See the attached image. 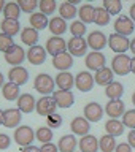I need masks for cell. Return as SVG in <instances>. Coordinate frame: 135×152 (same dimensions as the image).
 Returning <instances> with one entry per match:
<instances>
[{"label": "cell", "mask_w": 135, "mask_h": 152, "mask_svg": "<svg viewBox=\"0 0 135 152\" xmlns=\"http://www.w3.org/2000/svg\"><path fill=\"white\" fill-rule=\"evenodd\" d=\"M38 3L40 2H37V0H18V5L22 13H33L35 8L38 7Z\"/></svg>", "instance_id": "obj_41"}, {"label": "cell", "mask_w": 135, "mask_h": 152, "mask_svg": "<svg viewBox=\"0 0 135 152\" xmlns=\"http://www.w3.org/2000/svg\"><path fill=\"white\" fill-rule=\"evenodd\" d=\"M38 8H40V13L48 16V14L54 13V10L57 8V3H56V0H40Z\"/></svg>", "instance_id": "obj_40"}, {"label": "cell", "mask_w": 135, "mask_h": 152, "mask_svg": "<svg viewBox=\"0 0 135 152\" xmlns=\"http://www.w3.org/2000/svg\"><path fill=\"white\" fill-rule=\"evenodd\" d=\"M129 13H131V19L135 22V2L131 5V8H129Z\"/></svg>", "instance_id": "obj_51"}, {"label": "cell", "mask_w": 135, "mask_h": 152, "mask_svg": "<svg viewBox=\"0 0 135 152\" xmlns=\"http://www.w3.org/2000/svg\"><path fill=\"white\" fill-rule=\"evenodd\" d=\"M70 128L72 132H73V135H78V136H86L89 135V128H91V122L86 119L84 116L83 117H75L73 121L70 122Z\"/></svg>", "instance_id": "obj_14"}, {"label": "cell", "mask_w": 135, "mask_h": 152, "mask_svg": "<svg viewBox=\"0 0 135 152\" xmlns=\"http://www.w3.org/2000/svg\"><path fill=\"white\" fill-rule=\"evenodd\" d=\"M26 57H27V54L24 52L22 48L18 46V45H14L8 52H5V60H7V64L13 65V66H19Z\"/></svg>", "instance_id": "obj_10"}, {"label": "cell", "mask_w": 135, "mask_h": 152, "mask_svg": "<svg viewBox=\"0 0 135 152\" xmlns=\"http://www.w3.org/2000/svg\"><path fill=\"white\" fill-rule=\"evenodd\" d=\"M21 8H19L18 2H8L5 5V10H3V16L5 19H16L19 18V14H21Z\"/></svg>", "instance_id": "obj_36"}, {"label": "cell", "mask_w": 135, "mask_h": 152, "mask_svg": "<svg viewBox=\"0 0 135 152\" xmlns=\"http://www.w3.org/2000/svg\"><path fill=\"white\" fill-rule=\"evenodd\" d=\"M131 51H132V54L135 57V38H134V40H131Z\"/></svg>", "instance_id": "obj_52"}, {"label": "cell", "mask_w": 135, "mask_h": 152, "mask_svg": "<svg viewBox=\"0 0 135 152\" xmlns=\"http://www.w3.org/2000/svg\"><path fill=\"white\" fill-rule=\"evenodd\" d=\"M52 98L56 100L57 108H64V109L70 108L75 102V95L72 90H59L57 89L56 92L52 94Z\"/></svg>", "instance_id": "obj_12"}, {"label": "cell", "mask_w": 135, "mask_h": 152, "mask_svg": "<svg viewBox=\"0 0 135 152\" xmlns=\"http://www.w3.org/2000/svg\"><path fill=\"white\" fill-rule=\"evenodd\" d=\"M3 86H5V83H3V75H2V73H0V89H2V87H3Z\"/></svg>", "instance_id": "obj_55"}, {"label": "cell", "mask_w": 135, "mask_h": 152, "mask_svg": "<svg viewBox=\"0 0 135 152\" xmlns=\"http://www.w3.org/2000/svg\"><path fill=\"white\" fill-rule=\"evenodd\" d=\"M105 62H107V59H105V56L102 52L92 51L86 56V66H88L89 70H94V71L102 70L105 66Z\"/></svg>", "instance_id": "obj_18"}, {"label": "cell", "mask_w": 135, "mask_h": 152, "mask_svg": "<svg viewBox=\"0 0 135 152\" xmlns=\"http://www.w3.org/2000/svg\"><path fill=\"white\" fill-rule=\"evenodd\" d=\"M70 32L73 37H83L86 33V24H83L81 21H73L70 24Z\"/></svg>", "instance_id": "obj_44"}, {"label": "cell", "mask_w": 135, "mask_h": 152, "mask_svg": "<svg viewBox=\"0 0 135 152\" xmlns=\"http://www.w3.org/2000/svg\"><path fill=\"white\" fill-rule=\"evenodd\" d=\"M78 16L83 24L94 22L95 21V7H92L91 3H83L78 10Z\"/></svg>", "instance_id": "obj_24"}, {"label": "cell", "mask_w": 135, "mask_h": 152, "mask_svg": "<svg viewBox=\"0 0 135 152\" xmlns=\"http://www.w3.org/2000/svg\"><path fill=\"white\" fill-rule=\"evenodd\" d=\"M132 103L135 104V92H134V95H132Z\"/></svg>", "instance_id": "obj_57"}, {"label": "cell", "mask_w": 135, "mask_h": 152, "mask_svg": "<svg viewBox=\"0 0 135 152\" xmlns=\"http://www.w3.org/2000/svg\"><path fill=\"white\" fill-rule=\"evenodd\" d=\"M54 86H56V81L51 78L49 75L46 73H40L37 75L35 81H33V87H35L37 92H40L43 97H46V95H51L54 94Z\"/></svg>", "instance_id": "obj_1"}, {"label": "cell", "mask_w": 135, "mask_h": 152, "mask_svg": "<svg viewBox=\"0 0 135 152\" xmlns=\"http://www.w3.org/2000/svg\"><path fill=\"white\" fill-rule=\"evenodd\" d=\"M76 144H78V142H76L75 135H64L59 140L57 147H59V152H75Z\"/></svg>", "instance_id": "obj_30"}, {"label": "cell", "mask_w": 135, "mask_h": 152, "mask_svg": "<svg viewBox=\"0 0 135 152\" xmlns=\"http://www.w3.org/2000/svg\"><path fill=\"white\" fill-rule=\"evenodd\" d=\"M46 59V49L43 46H32L27 51V60L32 65H41Z\"/></svg>", "instance_id": "obj_20"}, {"label": "cell", "mask_w": 135, "mask_h": 152, "mask_svg": "<svg viewBox=\"0 0 135 152\" xmlns=\"http://www.w3.org/2000/svg\"><path fill=\"white\" fill-rule=\"evenodd\" d=\"M10 144H11V140H10L8 135H5V133H0V149H8Z\"/></svg>", "instance_id": "obj_46"}, {"label": "cell", "mask_w": 135, "mask_h": 152, "mask_svg": "<svg viewBox=\"0 0 135 152\" xmlns=\"http://www.w3.org/2000/svg\"><path fill=\"white\" fill-rule=\"evenodd\" d=\"M8 79H10V83L22 86V84H26L27 81H29V71L24 68L22 65L11 66V70L8 71Z\"/></svg>", "instance_id": "obj_17"}, {"label": "cell", "mask_w": 135, "mask_h": 152, "mask_svg": "<svg viewBox=\"0 0 135 152\" xmlns=\"http://www.w3.org/2000/svg\"><path fill=\"white\" fill-rule=\"evenodd\" d=\"M88 41L84 40L83 37H72L69 41H67V49L73 57H83L88 56L86 51H88Z\"/></svg>", "instance_id": "obj_5"}, {"label": "cell", "mask_w": 135, "mask_h": 152, "mask_svg": "<svg viewBox=\"0 0 135 152\" xmlns=\"http://www.w3.org/2000/svg\"><path fill=\"white\" fill-rule=\"evenodd\" d=\"M110 16H111V14H110L103 7H97L95 8V21L94 22L97 24V26L103 27V26H107V24L110 22Z\"/></svg>", "instance_id": "obj_38"}, {"label": "cell", "mask_w": 135, "mask_h": 152, "mask_svg": "<svg viewBox=\"0 0 135 152\" xmlns=\"http://www.w3.org/2000/svg\"><path fill=\"white\" fill-rule=\"evenodd\" d=\"M14 141L18 142L21 147H26V146H30L32 141L35 140V132L32 130V127L29 125H21L14 130Z\"/></svg>", "instance_id": "obj_3"}, {"label": "cell", "mask_w": 135, "mask_h": 152, "mask_svg": "<svg viewBox=\"0 0 135 152\" xmlns=\"http://www.w3.org/2000/svg\"><path fill=\"white\" fill-rule=\"evenodd\" d=\"M114 152H132V147L129 142H119L116 146V149H114Z\"/></svg>", "instance_id": "obj_48"}, {"label": "cell", "mask_w": 135, "mask_h": 152, "mask_svg": "<svg viewBox=\"0 0 135 152\" xmlns=\"http://www.w3.org/2000/svg\"><path fill=\"white\" fill-rule=\"evenodd\" d=\"M102 7L107 10L110 14H118L122 10V3H121V0H103Z\"/></svg>", "instance_id": "obj_39"}, {"label": "cell", "mask_w": 135, "mask_h": 152, "mask_svg": "<svg viewBox=\"0 0 135 152\" xmlns=\"http://www.w3.org/2000/svg\"><path fill=\"white\" fill-rule=\"evenodd\" d=\"M62 122H64L62 116H60V114H56V113L46 117V124H48V127H49V128H59L62 125Z\"/></svg>", "instance_id": "obj_45"}, {"label": "cell", "mask_w": 135, "mask_h": 152, "mask_svg": "<svg viewBox=\"0 0 135 152\" xmlns=\"http://www.w3.org/2000/svg\"><path fill=\"white\" fill-rule=\"evenodd\" d=\"M105 113L110 116V119H119L126 113V104L121 100H110L105 104Z\"/></svg>", "instance_id": "obj_16"}, {"label": "cell", "mask_w": 135, "mask_h": 152, "mask_svg": "<svg viewBox=\"0 0 135 152\" xmlns=\"http://www.w3.org/2000/svg\"><path fill=\"white\" fill-rule=\"evenodd\" d=\"M0 125H3V111L0 109Z\"/></svg>", "instance_id": "obj_56"}, {"label": "cell", "mask_w": 135, "mask_h": 152, "mask_svg": "<svg viewBox=\"0 0 135 152\" xmlns=\"http://www.w3.org/2000/svg\"><path fill=\"white\" fill-rule=\"evenodd\" d=\"M13 46H14L13 37H8V35H5L3 32H0V51L8 52Z\"/></svg>", "instance_id": "obj_43"}, {"label": "cell", "mask_w": 135, "mask_h": 152, "mask_svg": "<svg viewBox=\"0 0 135 152\" xmlns=\"http://www.w3.org/2000/svg\"><path fill=\"white\" fill-rule=\"evenodd\" d=\"M108 46L111 48V51H114L116 54H126V51L131 49V40H129L127 37L118 35V33L114 32L108 37Z\"/></svg>", "instance_id": "obj_4"}, {"label": "cell", "mask_w": 135, "mask_h": 152, "mask_svg": "<svg viewBox=\"0 0 135 152\" xmlns=\"http://www.w3.org/2000/svg\"><path fill=\"white\" fill-rule=\"evenodd\" d=\"M114 30H116L118 35L127 37L134 32V21L126 14H119L114 21Z\"/></svg>", "instance_id": "obj_8"}, {"label": "cell", "mask_w": 135, "mask_h": 152, "mask_svg": "<svg viewBox=\"0 0 135 152\" xmlns=\"http://www.w3.org/2000/svg\"><path fill=\"white\" fill-rule=\"evenodd\" d=\"M131 64L132 59L127 54H116L111 60V70L118 76H126L131 73Z\"/></svg>", "instance_id": "obj_2"}, {"label": "cell", "mask_w": 135, "mask_h": 152, "mask_svg": "<svg viewBox=\"0 0 135 152\" xmlns=\"http://www.w3.org/2000/svg\"><path fill=\"white\" fill-rule=\"evenodd\" d=\"M59 13H60L62 19H73L76 14H78V10H76V7L73 3L64 2V3H60V7H59Z\"/></svg>", "instance_id": "obj_35"}, {"label": "cell", "mask_w": 135, "mask_h": 152, "mask_svg": "<svg viewBox=\"0 0 135 152\" xmlns=\"http://www.w3.org/2000/svg\"><path fill=\"white\" fill-rule=\"evenodd\" d=\"M127 142L131 144L132 149H135V130H131L127 135Z\"/></svg>", "instance_id": "obj_49"}, {"label": "cell", "mask_w": 135, "mask_h": 152, "mask_svg": "<svg viewBox=\"0 0 135 152\" xmlns=\"http://www.w3.org/2000/svg\"><path fill=\"white\" fill-rule=\"evenodd\" d=\"M94 84H95L94 76L91 75L89 71H80V73L75 76V86L80 92H89V90L94 87Z\"/></svg>", "instance_id": "obj_9"}, {"label": "cell", "mask_w": 135, "mask_h": 152, "mask_svg": "<svg viewBox=\"0 0 135 152\" xmlns=\"http://www.w3.org/2000/svg\"><path fill=\"white\" fill-rule=\"evenodd\" d=\"M116 146H118L116 140H114V136H111V135H103L99 140V149L102 152H114Z\"/></svg>", "instance_id": "obj_34"}, {"label": "cell", "mask_w": 135, "mask_h": 152, "mask_svg": "<svg viewBox=\"0 0 135 152\" xmlns=\"http://www.w3.org/2000/svg\"><path fill=\"white\" fill-rule=\"evenodd\" d=\"M0 27H2V32L8 37H14L19 30H21V24H19V21H16V19H3L2 24H0Z\"/></svg>", "instance_id": "obj_33"}, {"label": "cell", "mask_w": 135, "mask_h": 152, "mask_svg": "<svg viewBox=\"0 0 135 152\" xmlns=\"http://www.w3.org/2000/svg\"><path fill=\"white\" fill-rule=\"evenodd\" d=\"M124 94V86L118 81H113L111 84H108L105 87V95L110 98V100H121Z\"/></svg>", "instance_id": "obj_29"}, {"label": "cell", "mask_w": 135, "mask_h": 152, "mask_svg": "<svg viewBox=\"0 0 135 152\" xmlns=\"http://www.w3.org/2000/svg\"><path fill=\"white\" fill-rule=\"evenodd\" d=\"M40 152H59V147L52 142H46V144H41Z\"/></svg>", "instance_id": "obj_47"}, {"label": "cell", "mask_w": 135, "mask_h": 152, "mask_svg": "<svg viewBox=\"0 0 135 152\" xmlns=\"http://www.w3.org/2000/svg\"><path fill=\"white\" fill-rule=\"evenodd\" d=\"M21 40L24 45H27L29 48L32 46H37V41H38V30L32 27H26L21 30Z\"/></svg>", "instance_id": "obj_31"}, {"label": "cell", "mask_w": 135, "mask_h": 152, "mask_svg": "<svg viewBox=\"0 0 135 152\" xmlns=\"http://www.w3.org/2000/svg\"><path fill=\"white\" fill-rule=\"evenodd\" d=\"M35 140H38L43 144L46 142H51L52 140V128L49 127H38L37 132H35Z\"/></svg>", "instance_id": "obj_37"}, {"label": "cell", "mask_w": 135, "mask_h": 152, "mask_svg": "<svg viewBox=\"0 0 135 152\" xmlns=\"http://www.w3.org/2000/svg\"><path fill=\"white\" fill-rule=\"evenodd\" d=\"M45 49H46V52H49V54L54 57L57 54H60V52H65L67 41L62 37H51V38H48Z\"/></svg>", "instance_id": "obj_11"}, {"label": "cell", "mask_w": 135, "mask_h": 152, "mask_svg": "<svg viewBox=\"0 0 135 152\" xmlns=\"http://www.w3.org/2000/svg\"><path fill=\"white\" fill-rule=\"evenodd\" d=\"M122 124H124V127L131 128V130H135V109H127L124 113Z\"/></svg>", "instance_id": "obj_42"}, {"label": "cell", "mask_w": 135, "mask_h": 152, "mask_svg": "<svg viewBox=\"0 0 135 152\" xmlns=\"http://www.w3.org/2000/svg\"><path fill=\"white\" fill-rule=\"evenodd\" d=\"M131 71H132V73H135V57L132 59V64H131Z\"/></svg>", "instance_id": "obj_54"}, {"label": "cell", "mask_w": 135, "mask_h": 152, "mask_svg": "<svg viewBox=\"0 0 135 152\" xmlns=\"http://www.w3.org/2000/svg\"><path fill=\"white\" fill-rule=\"evenodd\" d=\"M72 65H73V56L67 51L52 57V66L60 70V71H69V68Z\"/></svg>", "instance_id": "obj_19"}, {"label": "cell", "mask_w": 135, "mask_h": 152, "mask_svg": "<svg viewBox=\"0 0 135 152\" xmlns=\"http://www.w3.org/2000/svg\"><path fill=\"white\" fill-rule=\"evenodd\" d=\"M56 100L52 98V95H46V97H41L40 100H37V108L35 111L40 114V116H51V114L56 113Z\"/></svg>", "instance_id": "obj_6"}, {"label": "cell", "mask_w": 135, "mask_h": 152, "mask_svg": "<svg viewBox=\"0 0 135 152\" xmlns=\"http://www.w3.org/2000/svg\"><path fill=\"white\" fill-rule=\"evenodd\" d=\"M5 5H7V2H5V0H0V13L5 10Z\"/></svg>", "instance_id": "obj_53"}, {"label": "cell", "mask_w": 135, "mask_h": 152, "mask_svg": "<svg viewBox=\"0 0 135 152\" xmlns=\"http://www.w3.org/2000/svg\"><path fill=\"white\" fill-rule=\"evenodd\" d=\"M56 86L59 87V90H70L75 86V76L70 71H60L56 76Z\"/></svg>", "instance_id": "obj_22"}, {"label": "cell", "mask_w": 135, "mask_h": 152, "mask_svg": "<svg viewBox=\"0 0 135 152\" xmlns=\"http://www.w3.org/2000/svg\"><path fill=\"white\" fill-rule=\"evenodd\" d=\"M22 119V113L18 108H8L3 111V127L7 128H14L19 125Z\"/></svg>", "instance_id": "obj_13"}, {"label": "cell", "mask_w": 135, "mask_h": 152, "mask_svg": "<svg viewBox=\"0 0 135 152\" xmlns=\"http://www.w3.org/2000/svg\"><path fill=\"white\" fill-rule=\"evenodd\" d=\"M83 114H84V117L88 119L89 122H99L100 119L103 117V108L100 106L99 103L91 102V103H88L84 106Z\"/></svg>", "instance_id": "obj_15"}, {"label": "cell", "mask_w": 135, "mask_h": 152, "mask_svg": "<svg viewBox=\"0 0 135 152\" xmlns=\"http://www.w3.org/2000/svg\"><path fill=\"white\" fill-rule=\"evenodd\" d=\"M99 140L94 135H86L80 140V152H97Z\"/></svg>", "instance_id": "obj_25"}, {"label": "cell", "mask_w": 135, "mask_h": 152, "mask_svg": "<svg viewBox=\"0 0 135 152\" xmlns=\"http://www.w3.org/2000/svg\"><path fill=\"white\" fill-rule=\"evenodd\" d=\"M124 124L122 121L119 119H110V121L105 124V130H107V135H111V136H121L124 133Z\"/></svg>", "instance_id": "obj_28"}, {"label": "cell", "mask_w": 135, "mask_h": 152, "mask_svg": "<svg viewBox=\"0 0 135 152\" xmlns=\"http://www.w3.org/2000/svg\"><path fill=\"white\" fill-rule=\"evenodd\" d=\"M48 28L51 30L52 37H60L62 33L67 32V22H65V19H62L60 16H54L52 19H49Z\"/></svg>", "instance_id": "obj_26"}, {"label": "cell", "mask_w": 135, "mask_h": 152, "mask_svg": "<svg viewBox=\"0 0 135 152\" xmlns=\"http://www.w3.org/2000/svg\"><path fill=\"white\" fill-rule=\"evenodd\" d=\"M29 21H30V27L38 30V32L49 26V19H48V16L43 13H32Z\"/></svg>", "instance_id": "obj_27"}, {"label": "cell", "mask_w": 135, "mask_h": 152, "mask_svg": "<svg viewBox=\"0 0 135 152\" xmlns=\"http://www.w3.org/2000/svg\"><path fill=\"white\" fill-rule=\"evenodd\" d=\"M86 41H88V46L92 51L100 52L105 46L108 45V37H105V33H102L100 30H94V32H91L88 35Z\"/></svg>", "instance_id": "obj_7"}, {"label": "cell", "mask_w": 135, "mask_h": 152, "mask_svg": "<svg viewBox=\"0 0 135 152\" xmlns=\"http://www.w3.org/2000/svg\"><path fill=\"white\" fill-rule=\"evenodd\" d=\"M2 95L5 100H8V102H13V100H18L21 97V94H19V86L14 84V83H5V86L2 87Z\"/></svg>", "instance_id": "obj_32"}, {"label": "cell", "mask_w": 135, "mask_h": 152, "mask_svg": "<svg viewBox=\"0 0 135 152\" xmlns=\"http://www.w3.org/2000/svg\"><path fill=\"white\" fill-rule=\"evenodd\" d=\"M113 76H114L113 70H111V68H108V66H103L102 70L95 71L94 81H95V84L105 86V87H107L108 84H111V83H113Z\"/></svg>", "instance_id": "obj_23"}, {"label": "cell", "mask_w": 135, "mask_h": 152, "mask_svg": "<svg viewBox=\"0 0 135 152\" xmlns=\"http://www.w3.org/2000/svg\"><path fill=\"white\" fill-rule=\"evenodd\" d=\"M37 108V100L33 98L32 94H22L21 97L18 98V109L24 114L32 113L33 109Z\"/></svg>", "instance_id": "obj_21"}, {"label": "cell", "mask_w": 135, "mask_h": 152, "mask_svg": "<svg viewBox=\"0 0 135 152\" xmlns=\"http://www.w3.org/2000/svg\"><path fill=\"white\" fill-rule=\"evenodd\" d=\"M21 152H40V147L37 146H26V147H21Z\"/></svg>", "instance_id": "obj_50"}]
</instances>
